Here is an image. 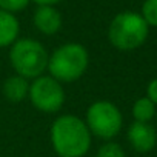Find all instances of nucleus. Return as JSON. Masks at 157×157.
<instances>
[{"label":"nucleus","mask_w":157,"mask_h":157,"mask_svg":"<svg viewBox=\"0 0 157 157\" xmlns=\"http://www.w3.org/2000/svg\"><path fill=\"white\" fill-rule=\"evenodd\" d=\"M51 140L60 157H82L91 145L88 126L75 116L59 117L52 123Z\"/></svg>","instance_id":"f257e3e1"},{"label":"nucleus","mask_w":157,"mask_h":157,"mask_svg":"<svg viewBox=\"0 0 157 157\" xmlns=\"http://www.w3.org/2000/svg\"><path fill=\"white\" fill-rule=\"evenodd\" d=\"M108 37L117 49H136L142 46L148 37V23L137 13H120L113 19L108 29Z\"/></svg>","instance_id":"f03ea898"},{"label":"nucleus","mask_w":157,"mask_h":157,"mask_svg":"<svg viewBox=\"0 0 157 157\" xmlns=\"http://www.w3.org/2000/svg\"><path fill=\"white\" fill-rule=\"evenodd\" d=\"M51 75L59 82H72L88 68V52L78 43H66L54 51L48 60Z\"/></svg>","instance_id":"7ed1b4c3"},{"label":"nucleus","mask_w":157,"mask_h":157,"mask_svg":"<svg viewBox=\"0 0 157 157\" xmlns=\"http://www.w3.org/2000/svg\"><path fill=\"white\" fill-rule=\"evenodd\" d=\"M10 59L19 75L25 78L39 77L48 66V54L45 48L33 39H23L14 43Z\"/></svg>","instance_id":"20e7f679"},{"label":"nucleus","mask_w":157,"mask_h":157,"mask_svg":"<svg viewBox=\"0 0 157 157\" xmlns=\"http://www.w3.org/2000/svg\"><path fill=\"white\" fill-rule=\"evenodd\" d=\"M88 129L97 137L111 139L117 136L122 128V114L119 108L111 102H96L90 106L86 113Z\"/></svg>","instance_id":"39448f33"},{"label":"nucleus","mask_w":157,"mask_h":157,"mask_svg":"<svg viewBox=\"0 0 157 157\" xmlns=\"http://www.w3.org/2000/svg\"><path fill=\"white\" fill-rule=\"evenodd\" d=\"M29 99L33 105L43 113H56L65 100V93L54 77H39L29 86Z\"/></svg>","instance_id":"423d86ee"},{"label":"nucleus","mask_w":157,"mask_h":157,"mask_svg":"<svg viewBox=\"0 0 157 157\" xmlns=\"http://www.w3.org/2000/svg\"><path fill=\"white\" fill-rule=\"evenodd\" d=\"M128 140L136 151L146 152L154 148L157 136L148 122H134L128 129Z\"/></svg>","instance_id":"0eeeda50"},{"label":"nucleus","mask_w":157,"mask_h":157,"mask_svg":"<svg viewBox=\"0 0 157 157\" xmlns=\"http://www.w3.org/2000/svg\"><path fill=\"white\" fill-rule=\"evenodd\" d=\"M34 25L40 33L52 36L62 26V16L56 8L49 5H40L34 13Z\"/></svg>","instance_id":"6e6552de"},{"label":"nucleus","mask_w":157,"mask_h":157,"mask_svg":"<svg viewBox=\"0 0 157 157\" xmlns=\"http://www.w3.org/2000/svg\"><path fill=\"white\" fill-rule=\"evenodd\" d=\"M19 34V22L13 13L0 10V46L11 45Z\"/></svg>","instance_id":"1a4fd4ad"},{"label":"nucleus","mask_w":157,"mask_h":157,"mask_svg":"<svg viewBox=\"0 0 157 157\" xmlns=\"http://www.w3.org/2000/svg\"><path fill=\"white\" fill-rule=\"evenodd\" d=\"M3 93L5 97L11 102H20L26 97V94L29 93V85L26 82V78L22 75H16V77H10L3 85Z\"/></svg>","instance_id":"9d476101"},{"label":"nucleus","mask_w":157,"mask_h":157,"mask_svg":"<svg viewBox=\"0 0 157 157\" xmlns=\"http://www.w3.org/2000/svg\"><path fill=\"white\" fill-rule=\"evenodd\" d=\"M154 114H155V105L148 97L139 99L132 106V116L136 122H148L154 117Z\"/></svg>","instance_id":"9b49d317"},{"label":"nucleus","mask_w":157,"mask_h":157,"mask_svg":"<svg viewBox=\"0 0 157 157\" xmlns=\"http://www.w3.org/2000/svg\"><path fill=\"white\" fill-rule=\"evenodd\" d=\"M142 17L148 26H157V0H145L142 6Z\"/></svg>","instance_id":"f8f14e48"},{"label":"nucleus","mask_w":157,"mask_h":157,"mask_svg":"<svg viewBox=\"0 0 157 157\" xmlns=\"http://www.w3.org/2000/svg\"><path fill=\"white\" fill-rule=\"evenodd\" d=\"M97 157H125V152L117 143H105L100 146Z\"/></svg>","instance_id":"ddd939ff"},{"label":"nucleus","mask_w":157,"mask_h":157,"mask_svg":"<svg viewBox=\"0 0 157 157\" xmlns=\"http://www.w3.org/2000/svg\"><path fill=\"white\" fill-rule=\"evenodd\" d=\"M29 0H0V10L8 11V13H16L23 8H26Z\"/></svg>","instance_id":"4468645a"},{"label":"nucleus","mask_w":157,"mask_h":157,"mask_svg":"<svg viewBox=\"0 0 157 157\" xmlns=\"http://www.w3.org/2000/svg\"><path fill=\"white\" fill-rule=\"evenodd\" d=\"M146 94H148V99L154 105H157V78H154V80L149 82L148 90H146Z\"/></svg>","instance_id":"2eb2a0df"},{"label":"nucleus","mask_w":157,"mask_h":157,"mask_svg":"<svg viewBox=\"0 0 157 157\" xmlns=\"http://www.w3.org/2000/svg\"><path fill=\"white\" fill-rule=\"evenodd\" d=\"M34 2L39 3V5H49V6H52V5L62 2V0H34Z\"/></svg>","instance_id":"dca6fc26"}]
</instances>
